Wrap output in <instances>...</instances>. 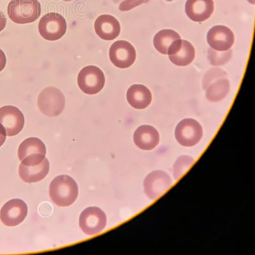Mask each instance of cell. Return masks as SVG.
I'll list each match as a JSON object with an SVG mask.
<instances>
[{"instance_id":"obj_1","label":"cell","mask_w":255,"mask_h":255,"mask_svg":"<svg viewBox=\"0 0 255 255\" xmlns=\"http://www.w3.org/2000/svg\"><path fill=\"white\" fill-rule=\"evenodd\" d=\"M49 195L52 202L57 206H69L76 202L78 197V186L72 177L60 175L50 184Z\"/></svg>"},{"instance_id":"obj_2","label":"cell","mask_w":255,"mask_h":255,"mask_svg":"<svg viewBox=\"0 0 255 255\" xmlns=\"http://www.w3.org/2000/svg\"><path fill=\"white\" fill-rule=\"evenodd\" d=\"M7 13L10 19L15 23H31L40 17V3L38 0H11Z\"/></svg>"},{"instance_id":"obj_3","label":"cell","mask_w":255,"mask_h":255,"mask_svg":"<svg viewBox=\"0 0 255 255\" xmlns=\"http://www.w3.org/2000/svg\"><path fill=\"white\" fill-rule=\"evenodd\" d=\"M38 106L44 115L55 117L60 115L65 108V98L59 89L46 88L38 96Z\"/></svg>"},{"instance_id":"obj_4","label":"cell","mask_w":255,"mask_h":255,"mask_svg":"<svg viewBox=\"0 0 255 255\" xmlns=\"http://www.w3.org/2000/svg\"><path fill=\"white\" fill-rule=\"evenodd\" d=\"M46 148L39 138H27L20 145L18 149V156L21 164L26 166L38 165L45 159Z\"/></svg>"},{"instance_id":"obj_5","label":"cell","mask_w":255,"mask_h":255,"mask_svg":"<svg viewBox=\"0 0 255 255\" xmlns=\"http://www.w3.org/2000/svg\"><path fill=\"white\" fill-rule=\"evenodd\" d=\"M38 30L44 39H60L67 31V22L60 13L51 12L43 16L38 24Z\"/></svg>"},{"instance_id":"obj_6","label":"cell","mask_w":255,"mask_h":255,"mask_svg":"<svg viewBox=\"0 0 255 255\" xmlns=\"http://www.w3.org/2000/svg\"><path fill=\"white\" fill-rule=\"evenodd\" d=\"M79 87L87 95H95L103 89L106 78L103 72L95 66H88L80 72L77 78Z\"/></svg>"},{"instance_id":"obj_7","label":"cell","mask_w":255,"mask_h":255,"mask_svg":"<svg viewBox=\"0 0 255 255\" xmlns=\"http://www.w3.org/2000/svg\"><path fill=\"white\" fill-rule=\"evenodd\" d=\"M106 225V214L99 207H88L80 216L79 226L86 235H97L104 231Z\"/></svg>"},{"instance_id":"obj_8","label":"cell","mask_w":255,"mask_h":255,"mask_svg":"<svg viewBox=\"0 0 255 255\" xmlns=\"http://www.w3.org/2000/svg\"><path fill=\"white\" fill-rule=\"evenodd\" d=\"M175 138L180 144L191 147L197 144L203 135V129L197 121L185 119L179 123L175 129Z\"/></svg>"},{"instance_id":"obj_9","label":"cell","mask_w":255,"mask_h":255,"mask_svg":"<svg viewBox=\"0 0 255 255\" xmlns=\"http://www.w3.org/2000/svg\"><path fill=\"white\" fill-rule=\"evenodd\" d=\"M28 215V207L23 200H10L4 205L0 211V220L8 227L17 226Z\"/></svg>"},{"instance_id":"obj_10","label":"cell","mask_w":255,"mask_h":255,"mask_svg":"<svg viewBox=\"0 0 255 255\" xmlns=\"http://www.w3.org/2000/svg\"><path fill=\"white\" fill-rule=\"evenodd\" d=\"M111 62L120 68L131 67L136 60L135 48L130 43L119 40L114 43L109 50Z\"/></svg>"},{"instance_id":"obj_11","label":"cell","mask_w":255,"mask_h":255,"mask_svg":"<svg viewBox=\"0 0 255 255\" xmlns=\"http://www.w3.org/2000/svg\"><path fill=\"white\" fill-rule=\"evenodd\" d=\"M0 124L4 128L6 135H17L24 127L23 114L15 107L4 106L0 108Z\"/></svg>"},{"instance_id":"obj_12","label":"cell","mask_w":255,"mask_h":255,"mask_svg":"<svg viewBox=\"0 0 255 255\" xmlns=\"http://www.w3.org/2000/svg\"><path fill=\"white\" fill-rule=\"evenodd\" d=\"M172 186V179L167 173L154 171L147 175L143 183L145 194L151 200H156Z\"/></svg>"},{"instance_id":"obj_13","label":"cell","mask_w":255,"mask_h":255,"mask_svg":"<svg viewBox=\"0 0 255 255\" xmlns=\"http://www.w3.org/2000/svg\"><path fill=\"white\" fill-rule=\"evenodd\" d=\"M207 39L212 49L226 51L233 46L235 37L231 29L225 26H215L208 32Z\"/></svg>"},{"instance_id":"obj_14","label":"cell","mask_w":255,"mask_h":255,"mask_svg":"<svg viewBox=\"0 0 255 255\" xmlns=\"http://www.w3.org/2000/svg\"><path fill=\"white\" fill-rule=\"evenodd\" d=\"M185 10L188 17L193 21H205L214 12L213 0H187Z\"/></svg>"},{"instance_id":"obj_15","label":"cell","mask_w":255,"mask_h":255,"mask_svg":"<svg viewBox=\"0 0 255 255\" xmlns=\"http://www.w3.org/2000/svg\"><path fill=\"white\" fill-rule=\"evenodd\" d=\"M95 29L99 37L105 40H113L119 36V21L110 15H102L95 20Z\"/></svg>"},{"instance_id":"obj_16","label":"cell","mask_w":255,"mask_h":255,"mask_svg":"<svg viewBox=\"0 0 255 255\" xmlns=\"http://www.w3.org/2000/svg\"><path fill=\"white\" fill-rule=\"evenodd\" d=\"M170 60L174 65L184 67L194 60L195 51L192 44L188 41L180 39L168 54Z\"/></svg>"},{"instance_id":"obj_17","label":"cell","mask_w":255,"mask_h":255,"mask_svg":"<svg viewBox=\"0 0 255 255\" xmlns=\"http://www.w3.org/2000/svg\"><path fill=\"white\" fill-rule=\"evenodd\" d=\"M133 140L136 146L141 149H153L158 144L159 133L154 127L143 125L136 129Z\"/></svg>"},{"instance_id":"obj_18","label":"cell","mask_w":255,"mask_h":255,"mask_svg":"<svg viewBox=\"0 0 255 255\" xmlns=\"http://www.w3.org/2000/svg\"><path fill=\"white\" fill-rule=\"evenodd\" d=\"M128 102L132 108L144 109L152 101V94L149 89L141 84H135L128 90Z\"/></svg>"},{"instance_id":"obj_19","label":"cell","mask_w":255,"mask_h":255,"mask_svg":"<svg viewBox=\"0 0 255 255\" xmlns=\"http://www.w3.org/2000/svg\"><path fill=\"white\" fill-rule=\"evenodd\" d=\"M49 171V162L45 158L42 163L36 165L26 166L20 163L19 174L25 183H34L44 179Z\"/></svg>"},{"instance_id":"obj_20","label":"cell","mask_w":255,"mask_h":255,"mask_svg":"<svg viewBox=\"0 0 255 255\" xmlns=\"http://www.w3.org/2000/svg\"><path fill=\"white\" fill-rule=\"evenodd\" d=\"M181 36L171 29H163L154 36V46L160 53L168 55Z\"/></svg>"},{"instance_id":"obj_21","label":"cell","mask_w":255,"mask_h":255,"mask_svg":"<svg viewBox=\"0 0 255 255\" xmlns=\"http://www.w3.org/2000/svg\"><path fill=\"white\" fill-rule=\"evenodd\" d=\"M204 89L206 90V98L209 101L220 102L229 94L230 83L227 76H223L212 81Z\"/></svg>"},{"instance_id":"obj_22","label":"cell","mask_w":255,"mask_h":255,"mask_svg":"<svg viewBox=\"0 0 255 255\" xmlns=\"http://www.w3.org/2000/svg\"><path fill=\"white\" fill-rule=\"evenodd\" d=\"M194 162V159L188 156H181L177 159L174 165V175L175 180L181 178L182 175L187 171Z\"/></svg>"},{"instance_id":"obj_23","label":"cell","mask_w":255,"mask_h":255,"mask_svg":"<svg viewBox=\"0 0 255 255\" xmlns=\"http://www.w3.org/2000/svg\"><path fill=\"white\" fill-rule=\"evenodd\" d=\"M232 55V50L226 51H218L213 49L208 51V58L213 65H223L231 60Z\"/></svg>"},{"instance_id":"obj_24","label":"cell","mask_w":255,"mask_h":255,"mask_svg":"<svg viewBox=\"0 0 255 255\" xmlns=\"http://www.w3.org/2000/svg\"><path fill=\"white\" fill-rule=\"evenodd\" d=\"M149 1V0H125L120 4V10L121 11L129 10L142 3H147Z\"/></svg>"},{"instance_id":"obj_25","label":"cell","mask_w":255,"mask_h":255,"mask_svg":"<svg viewBox=\"0 0 255 255\" xmlns=\"http://www.w3.org/2000/svg\"><path fill=\"white\" fill-rule=\"evenodd\" d=\"M6 63V59L5 54H4L3 51L1 49H0V72L2 71L4 69V68L5 67Z\"/></svg>"},{"instance_id":"obj_26","label":"cell","mask_w":255,"mask_h":255,"mask_svg":"<svg viewBox=\"0 0 255 255\" xmlns=\"http://www.w3.org/2000/svg\"><path fill=\"white\" fill-rule=\"evenodd\" d=\"M6 135V131L4 128L0 124V147H1L5 142Z\"/></svg>"},{"instance_id":"obj_27","label":"cell","mask_w":255,"mask_h":255,"mask_svg":"<svg viewBox=\"0 0 255 255\" xmlns=\"http://www.w3.org/2000/svg\"><path fill=\"white\" fill-rule=\"evenodd\" d=\"M6 24V19L5 15L3 14V13L0 11V32L5 28Z\"/></svg>"},{"instance_id":"obj_28","label":"cell","mask_w":255,"mask_h":255,"mask_svg":"<svg viewBox=\"0 0 255 255\" xmlns=\"http://www.w3.org/2000/svg\"><path fill=\"white\" fill-rule=\"evenodd\" d=\"M63 1H72V0H63Z\"/></svg>"},{"instance_id":"obj_29","label":"cell","mask_w":255,"mask_h":255,"mask_svg":"<svg viewBox=\"0 0 255 255\" xmlns=\"http://www.w3.org/2000/svg\"><path fill=\"white\" fill-rule=\"evenodd\" d=\"M167 1H172V0H167Z\"/></svg>"}]
</instances>
